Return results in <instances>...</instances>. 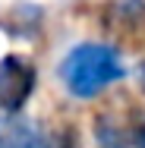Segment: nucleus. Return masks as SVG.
I'll return each instance as SVG.
<instances>
[{
  "label": "nucleus",
  "mask_w": 145,
  "mask_h": 148,
  "mask_svg": "<svg viewBox=\"0 0 145 148\" xmlns=\"http://www.w3.org/2000/svg\"><path fill=\"white\" fill-rule=\"evenodd\" d=\"M123 60L111 44H76L60 63V82L73 98H98L104 88L123 79Z\"/></svg>",
  "instance_id": "obj_1"
},
{
  "label": "nucleus",
  "mask_w": 145,
  "mask_h": 148,
  "mask_svg": "<svg viewBox=\"0 0 145 148\" xmlns=\"http://www.w3.org/2000/svg\"><path fill=\"white\" fill-rule=\"evenodd\" d=\"M38 85V73L25 57L6 54L0 60V114H16L32 98Z\"/></svg>",
  "instance_id": "obj_2"
},
{
  "label": "nucleus",
  "mask_w": 145,
  "mask_h": 148,
  "mask_svg": "<svg viewBox=\"0 0 145 148\" xmlns=\"http://www.w3.org/2000/svg\"><path fill=\"white\" fill-rule=\"evenodd\" d=\"M0 148H54L47 129L38 120L16 114H0Z\"/></svg>",
  "instance_id": "obj_3"
},
{
  "label": "nucleus",
  "mask_w": 145,
  "mask_h": 148,
  "mask_svg": "<svg viewBox=\"0 0 145 148\" xmlns=\"http://www.w3.org/2000/svg\"><path fill=\"white\" fill-rule=\"evenodd\" d=\"M101 22L117 38H139L145 32V0H111Z\"/></svg>",
  "instance_id": "obj_4"
},
{
  "label": "nucleus",
  "mask_w": 145,
  "mask_h": 148,
  "mask_svg": "<svg viewBox=\"0 0 145 148\" xmlns=\"http://www.w3.org/2000/svg\"><path fill=\"white\" fill-rule=\"evenodd\" d=\"M95 145L98 148H129V132L120 129L111 117H101L95 120Z\"/></svg>",
  "instance_id": "obj_5"
},
{
  "label": "nucleus",
  "mask_w": 145,
  "mask_h": 148,
  "mask_svg": "<svg viewBox=\"0 0 145 148\" xmlns=\"http://www.w3.org/2000/svg\"><path fill=\"white\" fill-rule=\"evenodd\" d=\"M57 148H82V142H79V132H76L73 126H66V129H63V136L57 139Z\"/></svg>",
  "instance_id": "obj_6"
},
{
  "label": "nucleus",
  "mask_w": 145,
  "mask_h": 148,
  "mask_svg": "<svg viewBox=\"0 0 145 148\" xmlns=\"http://www.w3.org/2000/svg\"><path fill=\"white\" fill-rule=\"evenodd\" d=\"M129 148H145V120H139L129 129Z\"/></svg>",
  "instance_id": "obj_7"
}]
</instances>
